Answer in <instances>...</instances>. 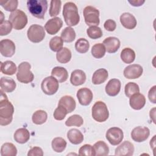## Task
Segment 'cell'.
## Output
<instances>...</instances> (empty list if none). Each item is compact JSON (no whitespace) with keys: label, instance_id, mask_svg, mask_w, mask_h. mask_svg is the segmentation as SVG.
Returning <instances> with one entry per match:
<instances>
[{"label":"cell","instance_id":"39","mask_svg":"<svg viewBox=\"0 0 156 156\" xmlns=\"http://www.w3.org/2000/svg\"><path fill=\"white\" fill-rule=\"evenodd\" d=\"M63 41L61 37L55 36L49 41V48L54 52H58L63 48Z\"/></svg>","mask_w":156,"mask_h":156},{"label":"cell","instance_id":"20","mask_svg":"<svg viewBox=\"0 0 156 156\" xmlns=\"http://www.w3.org/2000/svg\"><path fill=\"white\" fill-rule=\"evenodd\" d=\"M103 44L107 52L115 53L120 47V41L116 37H109L103 41Z\"/></svg>","mask_w":156,"mask_h":156},{"label":"cell","instance_id":"11","mask_svg":"<svg viewBox=\"0 0 156 156\" xmlns=\"http://www.w3.org/2000/svg\"><path fill=\"white\" fill-rule=\"evenodd\" d=\"M150 135V130L147 127L138 126L135 127L131 132V138L138 143L146 140Z\"/></svg>","mask_w":156,"mask_h":156},{"label":"cell","instance_id":"53","mask_svg":"<svg viewBox=\"0 0 156 156\" xmlns=\"http://www.w3.org/2000/svg\"><path fill=\"white\" fill-rule=\"evenodd\" d=\"M1 18H0V23H2L4 20V15H3V13L2 12H1Z\"/></svg>","mask_w":156,"mask_h":156},{"label":"cell","instance_id":"19","mask_svg":"<svg viewBox=\"0 0 156 156\" xmlns=\"http://www.w3.org/2000/svg\"><path fill=\"white\" fill-rule=\"evenodd\" d=\"M121 82L117 79H110L105 86V92L110 96H115L120 91Z\"/></svg>","mask_w":156,"mask_h":156},{"label":"cell","instance_id":"13","mask_svg":"<svg viewBox=\"0 0 156 156\" xmlns=\"http://www.w3.org/2000/svg\"><path fill=\"white\" fill-rule=\"evenodd\" d=\"M0 52L2 56L10 57L15 52V44L9 39H4L0 41Z\"/></svg>","mask_w":156,"mask_h":156},{"label":"cell","instance_id":"23","mask_svg":"<svg viewBox=\"0 0 156 156\" xmlns=\"http://www.w3.org/2000/svg\"><path fill=\"white\" fill-rule=\"evenodd\" d=\"M51 76L55 78L59 83L65 82L68 78L67 70L62 66H55L51 71Z\"/></svg>","mask_w":156,"mask_h":156},{"label":"cell","instance_id":"31","mask_svg":"<svg viewBox=\"0 0 156 156\" xmlns=\"http://www.w3.org/2000/svg\"><path fill=\"white\" fill-rule=\"evenodd\" d=\"M120 57L124 63H131L135 60V52L130 48H125L122 50Z\"/></svg>","mask_w":156,"mask_h":156},{"label":"cell","instance_id":"34","mask_svg":"<svg viewBox=\"0 0 156 156\" xmlns=\"http://www.w3.org/2000/svg\"><path fill=\"white\" fill-rule=\"evenodd\" d=\"M48 118L47 113L43 110L35 111L32 116V122L37 125H41L44 123Z\"/></svg>","mask_w":156,"mask_h":156},{"label":"cell","instance_id":"5","mask_svg":"<svg viewBox=\"0 0 156 156\" xmlns=\"http://www.w3.org/2000/svg\"><path fill=\"white\" fill-rule=\"evenodd\" d=\"M91 115L96 121L99 122L105 121L109 116V112L106 104L101 101L96 102L91 108Z\"/></svg>","mask_w":156,"mask_h":156},{"label":"cell","instance_id":"9","mask_svg":"<svg viewBox=\"0 0 156 156\" xmlns=\"http://www.w3.org/2000/svg\"><path fill=\"white\" fill-rule=\"evenodd\" d=\"M58 87V82L52 76L45 77L41 84L42 91L47 95L54 94L57 91Z\"/></svg>","mask_w":156,"mask_h":156},{"label":"cell","instance_id":"14","mask_svg":"<svg viewBox=\"0 0 156 156\" xmlns=\"http://www.w3.org/2000/svg\"><path fill=\"white\" fill-rule=\"evenodd\" d=\"M63 26V21L59 17H54L49 20L44 25V29L50 35L56 34Z\"/></svg>","mask_w":156,"mask_h":156},{"label":"cell","instance_id":"8","mask_svg":"<svg viewBox=\"0 0 156 156\" xmlns=\"http://www.w3.org/2000/svg\"><path fill=\"white\" fill-rule=\"evenodd\" d=\"M45 29L39 24L31 25L27 32L28 39L35 43L41 42L45 37Z\"/></svg>","mask_w":156,"mask_h":156},{"label":"cell","instance_id":"49","mask_svg":"<svg viewBox=\"0 0 156 156\" xmlns=\"http://www.w3.org/2000/svg\"><path fill=\"white\" fill-rule=\"evenodd\" d=\"M148 98L152 103H156V85H154L149 90L148 92Z\"/></svg>","mask_w":156,"mask_h":156},{"label":"cell","instance_id":"4","mask_svg":"<svg viewBox=\"0 0 156 156\" xmlns=\"http://www.w3.org/2000/svg\"><path fill=\"white\" fill-rule=\"evenodd\" d=\"M31 65L27 62H23L18 65L16 73L17 80L23 83H29L33 81L34 75L30 71Z\"/></svg>","mask_w":156,"mask_h":156},{"label":"cell","instance_id":"43","mask_svg":"<svg viewBox=\"0 0 156 156\" xmlns=\"http://www.w3.org/2000/svg\"><path fill=\"white\" fill-rule=\"evenodd\" d=\"M0 5L7 11L13 12L16 10L18 5V1L17 0H10V1H1Z\"/></svg>","mask_w":156,"mask_h":156},{"label":"cell","instance_id":"26","mask_svg":"<svg viewBox=\"0 0 156 156\" xmlns=\"http://www.w3.org/2000/svg\"><path fill=\"white\" fill-rule=\"evenodd\" d=\"M14 140L20 144H24L30 138V133L26 128H20L17 129L13 135Z\"/></svg>","mask_w":156,"mask_h":156},{"label":"cell","instance_id":"21","mask_svg":"<svg viewBox=\"0 0 156 156\" xmlns=\"http://www.w3.org/2000/svg\"><path fill=\"white\" fill-rule=\"evenodd\" d=\"M86 80V74L81 69H75L71 74L70 82L74 86H79L85 83Z\"/></svg>","mask_w":156,"mask_h":156},{"label":"cell","instance_id":"47","mask_svg":"<svg viewBox=\"0 0 156 156\" xmlns=\"http://www.w3.org/2000/svg\"><path fill=\"white\" fill-rule=\"evenodd\" d=\"M104 27L105 30H107L108 31L112 32L116 29V24L114 20L109 19L105 21V23L104 24Z\"/></svg>","mask_w":156,"mask_h":156},{"label":"cell","instance_id":"48","mask_svg":"<svg viewBox=\"0 0 156 156\" xmlns=\"http://www.w3.org/2000/svg\"><path fill=\"white\" fill-rule=\"evenodd\" d=\"M43 152L42 149L37 146H35L31 148L27 153V156H43Z\"/></svg>","mask_w":156,"mask_h":156},{"label":"cell","instance_id":"25","mask_svg":"<svg viewBox=\"0 0 156 156\" xmlns=\"http://www.w3.org/2000/svg\"><path fill=\"white\" fill-rule=\"evenodd\" d=\"M1 90L6 93H11L16 88V82L15 80L8 77H2L0 80Z\"/></svg>","mask_w":156,"mask_h":156},{"label":"cell","instance_id":"6","mask_svg":"<svg viewBox=\"0 0 156 156\" xmlns=\"http://www.w3.org/2000/svg\"><path fill=\"white\" fill-rule=\"evenodd\" d=\"M9 20L15 30H21L24 28L27 24V15L23 11L20 9H16L11 12Z\"/></svg>","mask_w":156,"mask_h":156},{"label":"cell","instance_id":"44","mask_svg":"<svg viewBox=\"0 0 156 156\" xmlns=\"http://www.w3.org/2000/svg\"><path fill=\"white\" fill-rule=\"evenodd\" d=\"M79 155H88V156H94L95 151L93 146L90 144H84L81 146L79 150Z\"/></svg>","mask_w":156,"mask_h":156},{"label":"cell","instance_id":"45","mask_svg":"<svg viewBox=\"0 0 156 156\" xmlns=\"http://www.w3.org/2000/svg\"><path fill=\"white\" fill-rule=\"evenodd\" d=\"M68 114L66 110L61 105H58V107L55 109L54 112V118L57 121L63 120L66 115Z\"/></svg>","mask_w":156,"mask_h":156},{"label":"cell","instance_id":"17","mask_svg":"<svg viewBox=\"0 0 156 156\" xmlns=\"http://www.w3.org/2000/svg\"><path fill=\"white\" fill-rule=\"evenodd\" d=\"M146 104V98L143 94L135 93L130 97L129 104L134 110H140L144 107Z\"/></svg>","mask_w":156,"mask_h":156},{"label":"cell","instance_id":"37","mask_svg":"<svg viewBox=\"0 0 156 156\" xmlns=\"http://www.w3.org/2000/svg\"><path fill=\"white\" fill-rule=\"evenodd\" d=\"M105 48L102 43H96L91 48V54L96 58H102L105 54Z\"/></svg>","mask_w":156,"mask_h":156},{"label":"cell","instance_id":"50","mask_svg":"<svg viewBox=\"0 0 156 156\" xmlns=\"http://www.w3.org/2000/svg\"><path fill=\"white\" fill-rule=\"evenodd\" d=\"M128 2L132 5L134 7H139L142 5L144 2L145 1L144 0H129Z\"/></svg>","mask_w":156,"mask_h":156},{"label":"cell","instance_id":"36","mask_svg":"<svg viewBox=\"0 0 156 156\" xmlns=\"http://www.w3.org/2000/svg\"><path fill=\"white\" fill-rule=\"evenodd\" d=\"M90 48V44L88 41L84 38H79L75 43L76 50L81 54L87 52Z\"/></svg>","mask_w":156,"mask_h":156},{"label":"cell","instance_id":"32","mask_svg":"<svg viewBox=\"0 0 156 156\" xmlns=\"http://www.w3.org/2000/svg\"><path fill=\"white\" fill-rule=\"evenodd\" d=\"M17 154V149L12 143H4L1 148V156H15Z\"/></svg>","mask_w":156,"mask_h":156},{"label":"cell","instance_id":"2","mask_svg":"<svg viewBox=\"0 0 156 156\" xmlns=\"http://www.w3.org/2000/svg\"><path fill=\"white\" fill-rule=\"evenodd\" d=\"M63 16L66 24L69 26H74L78 24L80 16L77 5L73 2H66L63 8Z\"/></svg>","mask_w":156,"mask_h":156},{"label":"cell","instance_id":"46","mask_svg":"<svg viewBox=\"0 0 156 156\" xmlns=\"http://www.w3.org/2000/svg\"><path fill=\"white\" fill-rule=\"evenodd\" d=\"M12 23L7 20H5L0 23V35L4 36L8 35L12 31Z\"/></svg>","mask_w":156,"mask_h":156},{"label":"cell","instance_id":"29","mask_svg":"<svg viewBox=\"0 0 156 156\" xmlns=\"http://www.w3.org/2000/svg\"><path fill=\"white\" fill-rule=\"evenodd\" d=\"M56 58L57 60L61 63H66L69 62L71 58V52L68 48L63 47L57 52Z\"/></svg>","mask_w":156,"mask_h":156},{"label":"cell","instance_id":"41","mask_svg":"<svg viewBox=\"0 0 156 156\" xmlns=\"http://www.w3.org/2000/svg\"><path fill=\"white\" fill-rule=\"evenodd\" d=\"M124 92L126 96L130 98L132 95L140 92V87L135 82H129L125 85Z\"/></svg>","mask_w":156,"mask_h":156},{"label":"cell","instance_id":"51","mask_svg":"<svg viewBox=\"0 0 156 156\" xmlns=\"http://www.w3.org/2000/svg\"><path fill=\"white\" fill-rule=\"evenodd\" d=\"M149 116H150L151 119H152V121L154 122V123H155V107H154L152 109H151L150 110Z\"/></svg>","mask_w":156,"mask_h":156},{"label":"cell","instance_id":"15","mask_svg":"<svg viewBox=\"0 0 156 156\" xmlns=\"http://www.w3.org/2000/svg\"><path fill=\"white\" fill-rule=\"evenodd\" d=\"M77 98L79 102L83 106L88 105L92 101L93 94L91 90L88 88H80L77 92Z\"/></svg>","mask_w":156,"mask_h":156},{"label":"cell","instance_id":"35","mask_svg":"<svg viewBox=\"0 0 156 156\" xmlns=\"http://www.w3.org/2000/svg\"><path fill=\"white\" fill-rule=\"evenodd\" d=\"M61 38L63 41L71 43L76 38V32L71 27H65L61 33Z\"/></svg>","mask_w":156,"mask_h":156},{"label":"cell","instance_id":"16","mask_svg":"<svg viewBox=\"0 0 156 156\" xmlns=\"http://www.w3.org/2000/svg\"><path fill=\"white\" fill-rule=\"evenodd\" d=\"M134 152L133 144L129 141H124L115 149V155L118 156H131Z\"/></svg>","mask_w":156,"mask_h":156},{"label":"cell","instance_id":"3","mask_svg":"<svg viewBox=\"0 0 156 156\" xmlns=\"http://www.w3.org/2000/svg\"><path fill=\"white\" fill-rule=\"evenodd\" d=\"M27 6L32 16L39 19H44L48 9L46 0H29L27 2Z\"/></svg>","mask_w":156,"mask_h":156},{"label":"cell","instance_id":"42","mask_svg":"<svg viewBox=\"0 0 156 156\" xmlns=\"http://www.w3.org/2000/svg\"><path fill=\"white\" fill-rule=\"evenodd\" d=\"M62 2L59 0H52L50 3L49 15L51 17H54L58 15L60 12Z\"/></svg>","mask_w":156,"mask_h":156},{"label":"cell","instance_id":"22","mask_svg":"<svg viewBox=\"0 0 156 156\" xmlns=\"http://www.w3.org/2000/svg\"><path fill=\"white\" fill-rule=\"evenodd\" d=\"M58 105L63 107L67 111L68 113L73 112L76 108V104L74 99L69 95L63 96L58 101Z\"/></svg>","mask_w":156,"mask_h":156},{"label":"cell","instance_id":"28","mask_svg":"<svg viewBox=\"0 0 156 156\" xmlns=\"http://www.w3.org/2000/svg\"><path fill=\"white\" fill-rule=\"evenodd\" d=\"M16 66L14 62L7 60L1 63V71L6 75H13L16 71Z\"/></svg>","mask_w":156,"mask_h":156},{"label":"cell","instance_id":"24","mask_svg":"<svg viewBox=\"0 0 156 156\" xmlns=\"http://www.w3.org/2000/svg\"><path fill=\"white\" fill-rule=\"evenodd\" d=\"M108 73L105 68H99L95 71L92 76V82L94 85H99L104 83L108 78Z\"/></svg>","mask_w":156,"mask_h":156},{"label":"cell","instance_id":"40","mask_svg":"<svg viewBox=\"0 0 156 156\" xmlns=\"http://www.w3.org/2000/svg\"><path fill=\"white\" fill-rule=\"evenodd\" d=\"M87 34L88 36L91 39H98L101 38L103 34L101 29L96 26H90L87 29Z\"/></svg>","mask_w":156,"mask_h":156},{"label":"cell","instance_id":"27","mask_svg":"<svg viewBox=\"0 0 156 156\" xmlns=\"http://www.w3.org/2000/svg\"><path fill=\"white\" fill-rule=\"evenodd\" d=\"M67 138L71 143L73 144H80L83 140V135L77 129H71L67 132Z\"/></svg>","mask_w":156,"mask_h":156},{"label":"cell","instance_id":"7","mask_svg":"<svg viewBox=\"0 0 156 156\" xmlns=\"http://www.w3.org/2000/svg\"><path fill=\"white\" fill-rule=\"evenodd\" d=\"M83 14L87 25L89 26H97L99 24V11L96 8L88 5L84 8Z\"/></svg>","mask_w":156,"mask_h":156},{"label":"cell","instance_id":"12","mask_svg":"<svg viewBox=\"0 0 156 156\" xmlns=\"http://www.w3.org/2000/svg\"><path fill=\"white\" fill-rule=\"evenodd\" d=\"M143 68L138 64H132L126 66L123 71L124 76L128 79L139 78L143 74Z\"/></svg>","mask_w":156,"mask_h":156},{"label":"cell","instance_id":"1","mask_svg":"<svg viewBox=\"0 0 156 156\" xmlns=\"http://www.w3.org/2000/svg\"><path fill=\"white\" fill-rule=\"evenodd\" d=\"M14 107L9 101L4 92L1 90L0 96V124L7 126L11 123L13 119Z\"/></svg>","mask_w":156,"mask_h":156},{"label":"cell","instance_id":"18","mask_svg":"<svg viewBox=\"0 0 156 156\" xmlns=\"http://www.w3.org/2000/svg\"><path fill=\"white\" fill-rule=\"evenodd\" d=\"M119 20L123 27L127 29H134L137 24L135 17L129 12H124L122 13L120 16Z\"/></svg>","mask_w":156,"mask_h":156},{"label":"cell","instance_id":"30","mask_svg":"<svg viewBox=\"0 0 156 156\" xmlns=\"http://www.w3.org/2000/svg\"><path fill=\"white\" fill-rule=\"evenodd\" d=\"M95 151V155L105 156L109 153V147L108 145L103 141H98L93 145Z\"/></svg>","mask_w":156,"mask_h":156},{"label":"cell","instance_id":"33","mask_svg":"<svg viewBox=\"0 0 156 156\" xmlns=\"http://www.w3.org/2000/svg\"><path fill=\"white\" fill-rule=\"evenodd\" d=\"M52 148L55 152H62L66 147V141L61 137L54 138L51 143Z\"/></svg>","mask_w":156,"mask_h":156},{"label":"cell","instance_id":"10","mask_svg":"<svg viewBox=\"0 0 156 156\" xmlns=\"http://www.w3.org/2000/svg\"><path fill=\"white\" fill-rule=\"evenodd\" d=\"M106 139L113 146L119 144L124 138V133L122 129L117 127H111L107 130L105 134Z\"/></svg>","mask_w":156,"mask_h":156},{"label":"cell","instance_id":"52","mask_svg":"<svg viewBox=\"0 0 156 156\" xmlns=\"http://www.w3.org/2000/svg\"><path fill=\"white\" fill-rule=\"evenodd\" d=\"M155 135H154L152 138V140H151L150 141V145H151V147H155Z\"/></svg>","mask_w":156,"mask_h":156},{"label":"cell","instance_id":"38","mask_svg":"<svg viewBox=\"0 0 156 156\" xmlns=\"http://www.w3.org/2000/svg\"><path fill=\"white\" fill-rule=\"evenodd\" d=\"M83 124L82 117L79 115H73L69 116L65 121V125L68 127L77 126L80 127Z\"/></svg>","mask_w":156,"mask_h":156}]
</instances>
